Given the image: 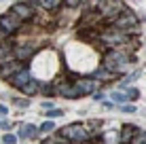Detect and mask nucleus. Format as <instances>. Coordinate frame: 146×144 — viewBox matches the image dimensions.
<instances>
[{
	"mask_svg": "<svg viewBox=\"0 0 146 144\" xmlns=\"http://www.w3.org/2000/svg\"><path fill=\"white\" fill-rule=\"evenodd\" d=\"M23 66H26V64L19 62L17 57H11V59H7V62L0 64V76H2L4 81H9V78H11L13 74H17Z\"/></svg>",
	"mask_w": 146,
	"mask_h": 144,
	"instance_id": "9",
	"label": "nucleus"
},
{
	"mask_svg": "<svg viewBox=\"0 0 146 144\" xmlns=\"http://www.w3.org/2000/svg\"><path fill=\"white\" fill-rule=\"evenodd\" d=\"M74 85H76V89L83 96H93L95 91L102 89L104 83L98 81V78H93V76H78V78H74Z\"/></svg>",
	"mask_w": 146,
	"mask_h": 144,
	"instance_id": "8",
	"label": "nucleus"
},
{
	"mask_svg": "<svg viewBox=\"0 0 146 144\" xmlns=\"http://www.w3.org/2000/svg\"><path fill=\"white\" fill-rule=\"evenodd\" d=\"M11 34H7V32H4V30H0V44H2V42H7V40H11Z\"/></svg>",
	"mask_w": 146,
	"mask_h": 144,
	"instance_id": "29",
	"label": "nucleus"
},
{
	"mask_svg": "<svg viewBox=\"0 0 146 144\" xmlns=\"http://www.w3.org/2000/svg\"><path fill=\"white\" fill-rule=\"evenodd\" d=\"M55 96L68 98V100H78V98H83V93L76 89L74 81H70V78H57L55 81Z\"/></svg>",
	"mask_w": 146,
	"mask_h": 144,
	"instance_id": "6",
	"label": "nucleus"
},
{
	"mask_svg": "<svg viewBox=\"0 0 146 144\" xmlns=\"http://www.w3.org/2000/svg\"><path fill=\"white\" fill-rule=\"evenodd\" d=\"M91 76H93V78H98V81H102V83H108V81H112V78H117V74H112L110 70H106V68L100 64V66L91 72Z\"/></svg>",
	"mask_w": 146,
	"mask_h": 144,
	"instance_id": "14",
	"label": "nucleus"
},
{
	"mask_svg": "<svg viewBox=\"0 0 146 144\" xmlns=\"http://www.w3.org/2000/svg\"><path fill=\"white\" fill-rule=\"evenodd\" d=\"M38 131H40V133H44V136H49V133H53V131H55V125H53V121H44L42 125L38 127Z\"/></svg>",
	"mask_w": 146,
	"mask_h": 144,
	"instance_id": "19",
	"label": "nucleus"
},
{
	"mask_svg": "<svg viewBox=\"0 0 146 144\" xmlns=\"http://www.w3.org/2000/svg\"><path fill=\"white\" fill-rule=\"evenodd\" d=\"M85 125V129H87V133L91 136V140L95 136H98V131L102 129V125H104V121H100V119H91V121H87V123H83Z\"/></svg>",
	"mask_w": 146,
	"mask_h": 144,
	"instance_id": "17",
	"label": "nucleus"
},
{
	"mask_svg": "<svg viewBox=\"0 0 146 144\" xmlns=\"http://www.w3.org/2000/svg\"><path fill=\"white\" fill-rule=\"evenodd\" d=\"M140 127L133 125V123H125V125H121V131H119V144H131L133 136L138 133Z\"/></svg>",
	"mask_w": 146,
	"mask_h": 144,
	"instance_id": "12",
	"label": "nucleus"
},
{
	"mask_svg": "<svg viewBox=\"0 0 146 144\" xmlns=\"http://www.w3.org/2000/svg\"><path fill=\"white\" fill-rule=\"evenodd\" d=\"M44 115L49 119H55V117H64V110H59V108H49V110H44Z\"/></svg>",
	"mask_w": 146,
	"mask_h": 144,
	"instance_id": "24",
	"label": "nucleus"
},
{
	"mask_svg": "<svg viewBox=\"0 0 146 144\" xmlns=\"http://www.w3.org/2000/svg\"><path fill=\"white\" fill-rule=\"evenodd\" d=\"M135 110H138V108H135L133 104H127V102L121 104V112H135Z\"/></svg>",
	"mask_w": 146,
	"mask_h": 144,
	"instance_id": "28",
	"label": "nucleus"
},
{
	"mask_svg": "<svg viewBox=\"0 0 146 144\" xmlns=\"http://www.w3.org/2000/svg\"><path fill=\"white\" fill-rule=\"evenodd\" d=\"M34 78V74H32V70H30L28 66H23L21 70H19L17 74H13L11 78H9V83H11V85L15 87V89H21L23 85H28L30 81H32Z\"/></svg>",
	"mask_w": 146,
	"mask_h": 144,
	"instance_id": "11",
	"label": "nucleus"
},
{
	"mask_svg": "<svg viewBox=\"0 0 146 144\" xmlns=\"http://www.w3.org/2000/svg\"><path fill=\"white\" fill-rule=\"evenodd\" d=\"M2 144H17V136H13V133H4V136H2Z\"/></svg>",
	"mask_w": 146,
	"mask_h": 144,
	"instance_id": "26",
	"label": "nucleus"
},
{
	"mask_svg": "<svg viewBox=\"0 0 146 144\" xmlns=\"http://www.w3.org/2000/svg\"><path fill=\"white\" fill-rule=\"evenodd\" d=\"M138 49V38H131V42L123 44V47H114V49H106L102 57V66L110 70L112 74H125L129 70V64L135 62V57L131 53Z\"/></svg>",
	"mask_w": 146,
	"mask_h": 144,
	"instance_id": "1",
	"label": "nucleus"
},
{
	"mask_svg": "<svg viewBox=\"0 0 146 144\" xmlns=\"http://www.w3.org/2000/svg\"><path fill=\"white\" fill-rule=\"evenodd\" d=\"M42 108H44V110H47V108H53V104L47 100V102H42Z\"/></svg>",
	"mask_w": 146,
	"mask_h": 144,
	"instance_id": "32",
	"label": "nucleus"
},
{
	"mask_svg": "<svg viewBox=\"0 0 146 144\" xmlns=\"http://www.w3.org/2000/svg\"><path fill=\"white\" fill-rule=\"evenodd\" d=\"M135 78H138V72H131V74H127V76L123 78V81H121V87H127L129 83H133Z\"/></svg>",
	"mask_w": 146,
	"mask_h": 144,
	"instance_id": "25",
	"label": "nucleus"
},
{
	"mask_svg": "<svg viewBox=\"0 0 146 144\" xmlns=\"http://www.w3.org/2000/svg\"><path fill=\"white\" fill-rule=\"evenodd\" d=\"M95 42H102L106 49L123 47V44L131 42V34L125 32V30L114 28L112 23H102V28L98 30V40Z\"/></svg>",
	"mask_w": 146,
	"mask_h": 144,
	"instance_id": "2",
	"label": "nucleus"
},
{
	"mask_svg": "<svg viewBox=\"0 0 146 144\" xmlns=\"http://www.w3.org/2000/svg\"><path fill=\"white\" fill-rule=\"evenodd\" d=\"M80 4H83V0H64V7L68 9H78Z\"/></svg>",
	"mask_w": 146,
	"mask_h": 144,
	"instance_id": "27",
	"label": "nucleus"
},
{
	"mask_svg": "<svg viewBox=\"0 0 146 144\" xmlns=\"http://www.w3.org/2000/svg\"><path fill=\"white\" fill-rule=\"evenodd\" d=\"M23 23L26 21H21V17L15 15L13 11H7L4 15H0V30H4V32L11 34V36H15V34L19 32V28H21Z\"/></svg>",
	"mask_w": 146,
	"mask_h": 144,
	"instance_id": "7",
	"label": "nucleus"
},
{
	"mask_svg": "<svg viewBox=\"0 0 146 144\" xmlns=\"http://www.w3.org/2000/svg\"><path fill=\"white\" fill-rule=\"evenodd\" d=\"M125 96H127V102H135V100L140 98V91H138L135 87H129L127 91H125Z\"/></svg>",
	"mask_w": 146,
	"mask_h": 144,
	"instance_id": "20",
	"label": "nucleus"
},
{
	"mask_svg": "<svg viewBox=\"0 0 146 144\" xmlns=\"http://www.w3.org/2000/svg\"><path fill=\"white\" fill-rule=\"evenodd\" d=\"M112 26L119 28V30H125V32L133 34V36H140V19H138V15L127 7H125V11L112 21Z\"/></svg>",
	"mask_w": 146,
	"mask_h": 144,
	"instance_id": "3",
	"label": "nucleus"
},
{
	"mask_svg": "<svg viewBox=\"0 0 146 144\" xmlns=\"http://www.w3.org/2000/svg\"><path fill=\"white\" fill-rule=\"evenodd\" d=\"M64 138H68L72 144H85V142H91V136L87 133L83 123H72V125H66L59 129Z\"/></svg>",
	"mask_w": 146,
	"mask_h": 144,
	"instance_id": "5",
	"label": "nucleus"
},
{
	"mask_svg": "<svg viewBox=\"0 0 146 144\" xmlns=\"http://www.w3.org/2000/svg\"><path fill=\"white\" fill-rule=\"evenodd\" d=\"M26 2L30 4V7H32L34 9V11H42V9H44V2H42V0H26Z\"/></svg>",
	"mask_w": 146,
	"mask_h": 144,
	"instance_id": "23",
	"label": "nucleus"
},
{
	"mask_svg": "<svg viewBox=\"0 0 146 144\" xmlns=\"http://www.w3.org/2000/svg\"><path fill=\"white\" fill-rule=\"evenodd\" d=\"M112 102L114 104H125L127 102V96L123 91H112Z\"/></svg>",
	"mask_w": 146,
	"mask_h": 144,
	"instance_id": "22",
	"label": "nucleus"
},
{
	"mask_svg": "<svg viewBox=\"0 0 146 144\" xmlns=\"http://www.w3.org/2000/svg\"><path fill=\"white\" fill-rule=\"evenodd\" d=\"M40 96H44V98H51V96H55V83H42Z\"/></svg>",
	"mask_w": 146,
	"mask_h": 144,
	"instance_id": "18",
	"label": "nucleus"
},
{
	"mask_svg": "<svg viewBox=\"0 0 146 144\" xmlns=\"http://www.w3.org/2000/svg\"><path fill=\"white\" fill-rule=\"evenodd\" d=\"M13 44H15V38H11V40L0 44V64L7 62V59H11V57H15L13 55Z\"/></svg>",
	"mask_w": 146,
	"mask_h": 144,
	"instance_id": "15",
	"label": "nucleus"
},
{
	"mask_svg": "<svg viewBox=\"0 0 146 144\" xmlns=\"http://www.w3.org/2000/svg\"><path fill=\"white\" fill-rule=\"evenodd\" d=\"M98 11L102 15L104 23H112L114 19L125 11V2H121V0H102L100 7H98Z\"/></svg>",
	"mask_w": 146,
	"mask_h": 144,
	"instance_id": "4",
	"label": "nucleus"
},
{
	"mask_svg": "<svg viewBox=\"0 0 146 144\" xmlns=\"http://www.w3.org/2000/svg\"><path fill=\"white\" fill-rule=\"evenodd\" d=\"M13 104H15V106H21V108H26L30 102H28V100H13Z\"/></svg>",
	"mask_w": 146,
	"mask_h": 144,
	"instance_id": "30",
	"label": "nucleus"
},
{
	"mask_svg": "<svg viewBox=\"0 0 146 144\" xmlns=\"http://www.w3.org/2000/svg\"><path fill=\"white\" fill-rule=\"evenodd\" d=\"M38 127L32 125V123H26V125H21V129H19V138H23V140H32V138L38 136Z\"/></svg>",
	"mask_w": 146,
	"mask_h": 144,
	"instance_id": "16",
	"label": "nucleus"
},
{
	"mask_svg": "<svg viewBox=\"0 0 146 144\" xmlns=\"http://www.w3.org/2000/svg\"><path fill=\"white\" fill-rule=\"evenodd\" d=\"M102 98H104V96H102L100 91H95V93H93V100H95V102H98V100H102Z\"/></svg>",
	"mask_w": 146,
	"mask_h": 144,
	"instance_id": "31",
	"label": "nucleus"
},
{
	"mask_svg": "<svg viewBox=\"0 0 146 144\" xmlns=\"http://www.w3.org/2000/svg\"><path fill=\"white\" fill-rule=\"evenodd\" d=\"M11 11H13L15 15H19V17H21V21H32L34 15H36V11L30 7L26 0H19V2H15L13 7H11Z\"/></svg>",
	"mask_w": 146,
	"mask_h": 144,
	"instance_id": "10",
	"label": "nucleus"
},
{
	"mask_svg": "<svg viewBox=\"0 0 146 144\" xmlns=\"http://www.w3.org/2000/svg\"><path fill=\"white\" fill-rule=\"evenodd\" d=\"M131 144H146V131L144 129H138V133L133 136Z\"/></svg>",
	"mask_w": 146,
	"mask_h": 144,
	"instance_id": "21",
	"label": "nucleus"
},
{
	"mask_svg": "<svg viewBox=\"0 0 146 144\" xmlns=\"http://www.w3.org/2000/svg\"><path fill=\"white\" fill-rule=\"evenodd\" d=\"M7 112H9V110H7V106H2V104H0V115H7Z\"/></svg>",
	"mask_w": 146,
	"mask_h": 144,
	"instance_id": "33",
	"label": "nucleus"
},
{
	"mask_svg": "<svg viewBox=\"0 0 146 144\" xmlns=\"http://www.w3.org/2000/svg\"><path fill=\"white\" fill-rule=\"evenodd\" d=\"M40 89H42V83H40L38 78L34 76L32 81H30L28 85H23L21 89H19V91H21V93H26L28 98H32V96H38V93H40Z\"/></svg>",
	"mask_w": 146,
	"mask_h": 144,
	"instance_id": "13",
	"label": "nucleus"
},
{
	"mask_svg": "<svg viewBox=\"0 0 146 144\" xmlns=\"http://www.w3.org/2000/svg\"><path fill=\"white\" fill-rule=\"evenodd\" d=\"M0 123H2V121H0Z\"/></svg>",
	"mask_w": 146,
	"mask_h": 144,
	"instance_id": "35",
	"label": "nucleus"
},
{
	"mask_svg": "<svg viewBox=\"0 0 146 144\" xmlns=\"http://www.w3.org/2000/svg\"><path fill=\"white\" fill-rule=\"evenodd\" d=\"M42 2H44V7H47V2H49V0H42Z\"/></svg>",
	"mask_w": 146,
	"mask_h": 144,
	"instance_id": "34",
	"label": "nucleus"
}]
</instances>
